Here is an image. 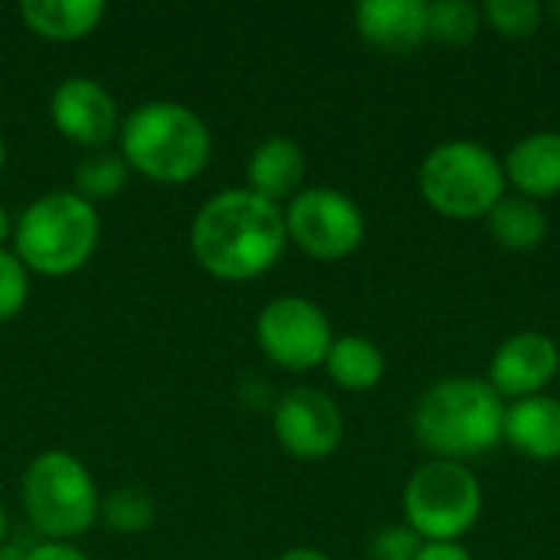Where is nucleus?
Returning <instances> with one entry per match:
<instances>
[{
  "label": "nucleus",
  "mask_w": 560,
  "mask_h": 560,
  "mask_svg": "<svg viewBox=\"0 0 560 560\" xmlns=\"http://www.w3.org/2000/svg\"><path fill=\"white\" fill-rule=\"evenodd\" d=\"M3 161H7V148H3V138H0V171H3Z\"/></svg>",
  "instance_id": "32"
},
{
  "label": "nucleus",
  "mask_w": 560,
  "mask_h": 560,
  "mask_svg": "<svg viewBox=\"0 0 560 560\" xmlns=\"http://www.w3.org/2000/svg\"><path fill=\"white\" fill-rule=\"evenodd\" d=\"M505 184L518 197L548 200L560 194V131H532L509 148L502 158Z\"/></svg>",
  "instance_id": "15"
},
{
  "label": "nucleus",
  "mask_w": 560,
  "mask_h": 560,
  "mask_svg": "<svg viewBox=\"0 0 560 560\" xmlns=\"http://www.w3.org/2000/svg\"><path fill=\"white\" fill-rule=\"evenodd\" d=\"M420 548H423V538L417 532H410L407 525H394L374 535L368 548V560H417Z\"/></svg>",
  "instance_id": "25"
},
{
  "label": "nucleus",
  "mask_w": 560,
  "mask_h": 560,
  "mask_svg": "<svg viewBox=\"0 0 560 560\" xmlns=\"http://www.w3.org/2000/svg\"><path fill=\"white\" fill-rule=\"evenodd\" d=\"M417 184L427 207L446 220H486L509 187L502 158L479 141L436 144L423 158Z\"/></svg>",
  "instance_id": "5"
},
{
  "label": "nucleus",
  "mask_w": 560,
  "mask_h": 560,
  "mask_svg": "<svg viewBox=\"0 0 560 560\" xmlns=\"http://www.w3.org/2000/svg\"><path fill=\"white\" fill-rule=\"evenodd\" d=\"M3 538H7V515H3V509H0V545H3Z\"/></svg>",
  "instance_id": "31"
},
{
  "label": "nucleus",
  "mask_w": 560,
  "mask_h": 560,
  "mask_svg": "<svg viewBox=\"0 0 560 560\" xmlns=\"http://www.w3.org/2000/svg\"><path fill=\"white\" fill-rule=\"evenodd\" d=\"M256 341L272 364L285 371H312L325 364L335 331L322 305L302 295H282L259 312Z\"/></svg>",
  "instance_id": "9"
},
{
  "label": "nucleus",
  "mask_w": 560,
  "mask_h": 560,
  "mask_svg": "<svg viewBox=\"0 0 560 560\" xmlns=\"http://www.w3.org/2000/svg\"><path fill=\"white\" fill-rule=\"evenodd\" d=\"M30 269L16 259V253L0 249V322H10L20 315L30 295Z\"/></svg>",
  "instance_id": "24"
},
{
  "label": "nucleus",
  "mask_w": 560,
  "mask_h": 560,
  "mask_svg": "<svg viewBox=\"0 0 560 560\" xmlns=\"http://www.w3.org/2000/svg\"><path fill=\"white\" fill-rule=\"evenodd\" d=\"M98 213L75 190L36 197L13 226L16 259L39 276H72L98 246Z\"/></svg>",
  "instance_id": "4"
},
{
  "label": "nucleus",
  "mask_w": 560,
  "mask_h": 560,
  "mask_svg": "<svg viewBox=\"0 0 560 560\" xmlns=\"http://www.w3.org/2000/svg\"><path fill=\"white\" fill-rule=\"evenodd\" d=\"M560 348L545 331L509 335L489 361V387L505 400H525L558 381Z\"/></svg>",
  "instance_id": "11"
},
{
  "label": "nucleus",
  "mask_w": 560,
  "mask_h": 560,
  "mask_svg": "<svg viewBox=\"0 0 560 560\" xmlns=\"http://www.w3.org/2000/svg\"><path fill=\"white\" fill-rule=\"evenodd\" d=\"M545 20V7L538 0H486L482 23H489L505 39H525L538 33Z\"/></svg>",
  "instance_id": "23"
},
{
  "label": "nucleus",
  "mask_w": 560,
  "mask_h": 560,
  "mask_svg": "<svg viewBox=\"0 0 560 560\" xmlns=\"http://www.w3.org/2000/svg\"><path fill=\"white\" fill-rule=\"evenodd\" d=\"M10 236V217H7V210H3V203H0V243Z\"/></svg>",
  "instance_id": "29"
},
{
  "label": "nucleus",
  "mask_w": 560,
  "mask_h": 560,
  "mask_svg": "<svg viewBox=\"0 0 560 560\" xmlns=\"http://www.w3.org/2000/svg\"><path fill=\"white\" fill-rule=\"evenodd\" d=\"M285 233L305 256L335 262L364 243V213L335 187H302L289 200Z\"/></svg>",
  "instance_id": "8"
},
{
  "label": "nucleus",
  "mask_w": 560,
  "mask_h": 560,
  "mask_svg": "<svg viewBox=\"0 0 560 560\" xmlns=\"http://www.w3.org/2000/svg\"><path fill=\"white\" fill-rule=\"evenodd\" d=\"M279 560H331L328 555H322V551H315V548H292V551H285Z\"/></svg>",
  "instance_id": "28"
},
{
  "label": "nucleus",
  "mask_w": 560,
  "mask_h": 560,
  "mask_svg": "<svg viewBox=\"0 0 560 560\" xmlns=\"http://www.w3.org/2000/svg\"><path fill=\"white\" fill-rule=\"evenodd\" d=\"M492 240L509 253H532L548 236V217L545 210L518 194H505L486 217Z\"/></svg>",
  "instance_id": "19"
},
{
  "label": "nucleus",
  "mask_w": 560,
  "mask_h": 560,
  "mask_svg": "<svg viewBox=\"0 0 560 560\" xmlns=\"http://www.w3.org/2000/svg\"><path fill=\"white\" fill-rule=\"evenodd\" d=\"M154 499H151V492L148 489H141V486H125V489H115V492H108V499L102 502V512L98 515H105V522L115 528V532H121V535H138V532H144L151 522H154Z\"/></svg>",
  "instance_id": "22"
},
{
  "label": "nucleus",
  "mask_w": 560,
  "mask_h": 560,
  "mask_svg": "<svg viewBox=\"0 0 560 560\" xmlns=\"http://www.w3.org/2000/svg\"><path fill=\"white\" fill-rule=\"evenodd\" d=\"M482 515V486L466 463L430 459L404 486L407 528L423 541H459Z\"/></svg>",
  "instance_id": "7"
},
{
  "label": "nucleus",
  "mask_w": 560,
  "mask_h": 560,
  "mask_svg": "<svg viewBox=\"0 0 560 560\" xmlns=\"http://www.w3.org/2000/svg\"><path fill=\"white\" fill-rule=\"evenodd\" d=\"M121 158L158 184L194 180L213 151L207 121L180 102H144L118 128Z\"/></svg>",
  "instance_id": "3"
},
{
  "label": "nucleus",
  "mask_w": 560,
  "mask_h": 560,
  "mask_svg": "<svg viewBox=\"0 0 560 560\" xmlns=\"http://www.w3.org/2000/svg\"><path fill=\"white\" fill-rule=\"evenodd\" d=\"M548 13H551V20L560 26V0H555V3L548 7Z\"/></svg>",
  "instance_id": "30"
},
{
  "label": "nucleus",
  "mask_w": 560,
  "mask_h": 560,
  "mask_svg": "<svg viewBox=\"0 0 560 560\" xmlns=\"http://www.w3.org/2000/svg\"><path fill=\"white\" fill-rule=\"evenodd\" d=\"M325 371L341 390L364 394L384 381L387 361H384V351L371 338L341 335V338H335V345L325 358Z\"/></svg>",
  "instance_id": "18"
},
{
  "label": "nucleus",
  "mask_w": 560,
  "mask_h": 560,
  "mask_svg": "<svg viewBox=\"0 0 560 560\" xmlns=\"http://www.w3.org/2000/svg\"><path fill=\"white\" fill-rule=\"evenodd\" d=\"M20 560H89L79 548L66 545V541H46V545H36L30 548Z\"/></svg>",
  "instance_id": "26"
},
{
  "label": "nucleus",
  "mask_w": 560,
  "mask_h": 560,
  "mask_svg": "<svg viewBox=\"0 0 560 560\" xmlns=\"http://www.w3.org/2000/svg\"><path fill=\"white\" fill-rule=\"evenodd\" d=\"M49 118L62 138L85 148H102L118 131L115 98L105 92V85L85 75H69L52 89Z\"/></svg>",
  "instance_id": "12"
},
{
  "label": "nucleus",
  "mask_w": 560,
  "mask_h": 560,
  "mask_svg": "<svg viewBox=\"0 0 560 560\" xmlns=\"http://www.w3.org/2000/svg\"><path fill=\"white\" fill-rule=\"evenodd\" d=\"M558 384H560V364H558Z\"/></svg>",
  "instance_id": "33"
},
{
  "label": "nucleus",
  "mask_w": 560,
  "mask_h": 560,
  "mask_svg": "<svg viewBox=\"0 0 560 560\" xmlns=\"http://www.w3.org/2000/svg\"><path fill=\"white\" fill-rule=\"evenodd\" d=\"M105 16L102 0H23L20 20L43 39L72 43L89 36Z\"/></svg>",
  "instance_id": "17"
},
{
  "label": "nucleus",
  "mask_w": 560,
  "mask_h": 560,
  "mask_svg": "<svg viewBox=\"0 0 560 560\" xmlns=\"http://www.w3.org/2000/svg\"><path fill=\"white\" fill-rule=\"evenodd\" d=\"M354 26L368 46L390 52V56H407L427 43V3L423 0H361L354 7Z\"/></svg>",
  "instance_id": "13"
},
{
  "label": "nucleus",
  "mask_w": 560,
  "mask_h": 560,
  "mask_svg": "<svg viewBox=\"0 0 560 560\" xmlns=\"http://www.w3.org/2000/svg\"><path fill=\"white\" fill-rule=\"evenodd\" d=\"M505 400L479 377H446L413 407V436L433 459L466 463L502 443Z\"/></svg>",
  "instance_id": "2"
},
{
  "label": "nucleus",
  "mask_w": 560,
  "mask_h": 560,
  "mask_svg": "<svg viewBox=\"0 0 560 560\" xmlns=\"http://www.w3.org/2000/svg\"><path fill=\"white\" fill-rule=\"evenodd\" d=\"M502 443H509L525 459H560V397L535 394L505 404Z\"/></svg>",
  "instance_id": "14"
},
{
  "label": "nucleus",
  "mask_w": 560,
  "mask_h": 560,
  "mask_svg": "<svg viewBox=\"0 0 560 560\" xmlns=\"http://www.w3.org/2000/svg\"><path fill=\"white\" fill-rule=\"evenodd\" d=\"M482 30V7L472 0H436L427 3V39L446 46H466Z\"/></svg>",
  "instance_id": "20"
},
{
  "label": "nucleus",
  "mask_w": 560,
  "mask_h": 560,
  "mask_svg": "<svg viewBox=\"0 0 560 560\" xmlns=\"http://www.w3.org/2000/svg\"><path fill=\"white\" fill-rule=\"evenodd\" d=\"M72 180H75V194L89 203L102 197H115L128 180V164L115 151H92L75 164Z\"/></svg>",
  "instance_id": "21"
},
{
  "label": "nucleus",
  "mask_w": 560,
  "mask_h": 560,
  "mask_svg": "<svg viewBox=\"0 0 560 560\" xmlns=\"http://www.w3.org/2000/svg\"><path fill=\"white\" fill-rule=\"evenodd\" d=\"M417 560H472L459 541H423Z\"/></svg>",
  "instance_id": "27"
},
{
  "label": "nucleus",
  "mask_w": 560,
  "mask_h": 560,
  "mask_svg": "<svg viewBox=\"0 0 560 560\" xmlns=\"http://www.w3.org/2000/svg\"><path fill=\"white\" fill-rule=\"evenodd\" d=\"M246 177H249V190L266 197L269 203L292 200L305 180V151L292 138L272 135L253 148Z\"/></svg>",
  "instance_id": "16"
},
{
  "label": "nucleus",
  "mask_w": 560,
  "mask_h": 560,
  "mask_svg": "<svg viewBox=\"0 0 560 560\" xmlns=\"http://www.w3.org/2000/svg\"><path fill=\"white\" fill-rule=\"evenodd\" d=\"M285 210L246 190H223L210 197L190 226V249L217 279L246 282L269 272L285 253Z\"/></svg>",
  "instance_id": "1"
},
{
  "label": "nucleus",
  "mask_w": 560,
  "mask_h": 560,
  "mask_svg": "<svg viewBox=\"0 0 560 560\" xmlns=\"http://www.w3.org/2000/svg\"><path fill=\"white\" fill-rule=\"evenodd\" d=\"M279 446L295 459H325L341 446V407L318 387H295L279 397L272 413Z\"/></svg>",
  "instance_id": "10"
},
{
  "label": "nucleus",
  "mask_w": 560,
  "mask_h": 560,
  "mask_svg": "<svg viewBox=\"0 0 560 560\" xmlns=\"http://www.w3.org/2000/svg\"><path fill=\"white\" fill-rule=\"evenodd\" d=\"M20 502L39 535L66 545L85 535L102 512V499L89 469L62 450L39 453L26 466L20 482Z\"/></svg>",
  "instance_id": "6"
}]
</instances>
